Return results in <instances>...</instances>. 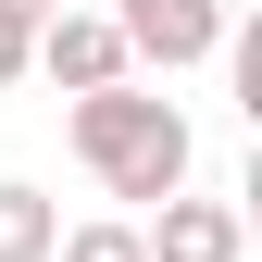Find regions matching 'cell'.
<instances>
[{
  "instance_id": "1",
  "label": "cell",
  "mask_w": 262,
  "mask_h": 262,
  "mask_svg": "<svg viewBox=\"0 0 262 262\" xmlns=\"http://www.w3.org/2000/svg\"><path fill=\"white\" fill-rule=\"evenodd\" d=\"M62 138H75V162L113 187V200H175V187H187V162H200L187 113L162 100V88H138V75H100V88H75Z\"/></svg>"
},
{
  "instance_id": "2",
  "label": "cell",
  "mask_w": 262,
  "mask_h": 262,
  "mask_svg": "<svg viewBox=\"0 0 262 262\" xmlns=\"http://www.w3.org/2000/svg\"><path fill=\"white\" fill-rule=\"evenodd\" d=\"M25 62H38L62 100L100 88V75H138V62H125V25H113V13H75V0H50V13L25 25Z\"/></svg>"
},
{
  "instance_id": "3",
  "label": "cell",
  "mask_w": 262,
  "mask_h": 262,
  "mask_svg": "<svg viewBox=\"0 0 262 262\" xmlns=\"http://www.w3.org/2000/svg\"><path fill=\"white\" fill-rule=\"evenodd\" d=\"M113 25H125V62H150V75H187V62H212L225 50V0H113Z\"/></svg>"
},
{
  "instance_id": "4",
  "label": "cell",
  "mask_w": 262,
  "mask_h": 262,
  "mask_svg": "<svg viewBox=\"0 0 262 262\" xmlns=\"http://www.w3.org/2000/svg\"><path fill=\"white\" fill-rule=\"evenodd\" d=\"M138 237H150V262H250V212H237V200H187V187H175V200H150Z\"/></svg>"
},
{
  "instance_id": "5",
  "label": "cell",
  "mask_w": 262,
  "mask_h": 262,
  "mask_svg": "<svg viewBox=\"0 0 262 262\" xmlns=\"http://www.w3.org/2000/svg\"><path fill=\"white\" fill-rule=\"evenodd\" d=\"M50 237H62V200L25 187V175H0V262H50Z\"/></svg>"
},
{
  "instance_id": "6",
  "label": "cell",
  "mask_w": 262,
  "mask_h": 262,
  "mask_svg": "<svg viewBox=\"0 0 262 262\" xmlns=\"http://www.w3.org/2000/svg\"><path fill=\"white\" fill-rule=\"evenodd\" d=\"M50 262H150V237H138V212H100V225H62Z\"/></svg>"
},
{
  "instance_id": "7",
  "label": "cell",
  "mask_w": 262,
  "mask_h": 262,
  "mask_svg": "<svg viewBox=\"0 0 262 262\" xmlns=\"http://www.w3.org/2000/svg\"><path fill=\"white\" fill-rule=\"evenodd\" d=\"M13 75H25V25L0 13V88H13Z\"/></svg>"
},
{
  "instance_id": "8",
  "label": "cell",
  "mask_w": 262,
  "mask_h": 262,
  "mask_svg": "<svg viewBox=\"0 0 262 262\" xmlns=\"http://www.w3.org/2000/svg\"><path fill=\"white\" fill-rule=\"evenodd\" d=\"M0 13H13V25H38V13H50V0H0Z\"/></svg>"
}]
</instances>
